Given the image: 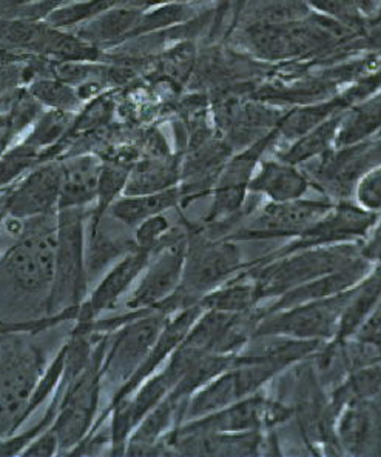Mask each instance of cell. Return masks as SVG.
Here are the masks:
<instances>
[{"instance_id":"25","label":"cell","mask_w":381,"mask_h":457,"mask_svg":"<svg viewBox=\"0 0 381 457\" xmlns=\"http://www.w3.org/2000/svg\"><path fill=\"white\" fill-rule=\"evenodd\" d=\"M263 303L257 282L246 273L236 274L233 279L221 285L219 288L202 297V310L229 312V314H249L257 312Z\"/></svg>"},{"instance_id":"28","label":"cell","mask_w":381,"mask_h":457,"mask_svg":"<svg viewBox=\"0 0 381 457\" xmlns=\"http://www.w3.org/2000/svg\"><path fill=\"white\" fill-rule=\"evenodd\" d=\"M381 133V91L355 104L344 114L336 145H349L370 139Z\"/></svg>"},{"instance_id":"32","label":"cell","mask_w":381,"mask_h":457,"mask_svg":"<svg viewBox=\"0 0 381 457\" xmlns=\"http://www.w3.org/2000/svg\"><path fill=\"white\" fill-rule=\"evenodd\" d=\"M193 16H195V8L191 6V4L172 2V4L153 6L144 12L138 27L129 39L140 37L144 34L157 33L159 29H170V27L180 25V23L189 22Z\"/></svg>"},{"instance_id":"36","label":"cell","mask_w":381,"mask_h":457,"mask_svg":"<svg viewBox=\"0 0 381 457\" xmlns=\"http://www.w3.org/2000/svg\"><path fill=\"white\" fill-rule=\"evenodd\" d=\"M352 202L365 212L381 216V165L361 178L353 190Z\"/></svg>"},{"instance_id":"1","label":"cell","mask_w":381,"mask_h":457,"mask_svg":"<svg viewBox=\"0 0 381 457\" xmlns=\"http://www.w3.org/2000/svg\"><path fill=\"white\" fill-rule=\"evenodd\" d=\"M187 229L189 244L180 288L157 308L168 316L199 305L204 295L233 279L246 267L235 240L208 236L201 227L187 225Z\"/></svg>"},{"instance_id":"40","label":"cell","mask_w":381,"mask_h":457,"mask_svg":"<svg viewBox=\"0 0 381 457\" xmlns=\"http://www.w3.org/2000/svg\"><path fill=\"white\" fill-rule=\"evenodd\" d=\"M5 220V216H4V212H2V202H0V223Z\"/></svg>"},{"instance_id":"16","label":"cell","mask_w":381,"mask_h":457,"mask_svg":"<svg viewBox=\"0 0 381 457\" xmlns=\"http://www.w3.org/2000/svg\"><path fill=\"white\" fill-rule=\"evenodd\" d=\"M150 253L135 248L118 262L113 263L102 276L95 290L89 293L78 310L74 324H93L104 312L118 305L123 295L131 291L142 270L148 262Z\"/></svg>"},{"instance_id":"11","label":"cell","mask_w":381,"mask_h":457,"mask_svg":"<svg viewBox=\"0 0 381 457\" xmlns=\"http://www.w3.org/2000/svg\"><path fill=\"white\" fill-rule=\"evenodd\" d=\"M381 216L372 214L360 208L352 201L335 202V205L317 219L310 227L304 229L295 239L278 250L255 259L246 265H258L276 257L286 256L293 251L315 248V246L340 245V244H363L374 231Z\"/></svg>"},{"instance_id":"14","label":"cell","mask_w":381,"mask_h":457,"mask_svg":"<svg viewBox=\"0 0 381 457\" xmlns=\"http://www.w3.org/2000/svg\"><path fill=\"white\" fill-rule=\"evenodd\" d=\"M293 416L291 405L267 396L264 390L202 418L185 420L176 428L191 433H264Z\"/></svg>"},{"instance_id":"26","label":"cell","mask_w":381,"mask_h":457,"mask_svg":"<svg viewBox=\"0 0 381 457\" xmlns=\"http://www.w3.org/2000/svg\"><path fill=\"white\" fill-rule=\"evenodd\" d=\"M181 207H182V195L178 185L170 190L153 193V195H121L110 207L108 212L113 218L118 219L130 228L135 229L146 219Z\"/></svg>"},{"instance_id":"24","label":"cell","mask_w":381,"mask_h":457,"mask_svg":"<svg viewBox=\"0 0 381 457\" xmlns=\"http://www.w3.org/2000/svg\"><path fill=\"white\" fill-rule=\"evenodd\" d=\"M180 182L181 161L178 157H148L131 167L123 195H153L174 188Z\"/></svg>"},{"instance_id":"34","label":"cell","mask_w":381,"mask_h":457,"mask_svg":"<svg viewBox=\"0 0 381 457\" xmlns=\"http://www.w3.org/2000/svg\"><path fill=\"white\" fill-rule=\"evenodd\" d=\"M30 95L33 96L40 105L48 110L72 112L73 114L80 106V96L64 80L39 79L30 85Z\"/></svg>"},{"instance_id":"9","label":"cell","mask_w":381,"mask_h":457,"mask_svg":"<svg viewBox=\"0 0 381 457\" xmlns=\"http://www.w3.org/2000/svg\"><path fill=\"white\" fill-rule=\"evenodd\" d=\"M351 290L321 301L267 312L257 318L255 336H280L289 339L325 344L334 339L349 301Z\"/></svg>"},{"instance_id":"6","label":"cell","mask_w":381,"mask_h":457,"mask_svg":"<svg viewBox=\"0 0 381 457\" xmlns=\"http://www.w3.org/2000/svg\"><path fill=\"white\" fill-rule=\"evenodd\" d=\"M87 208H68L57 212V248L55 278L46 302V316L64 310H79L89 295L87 270Z\"/></svg>"},{"instance_id":"33","label":"cell","mask_w":381,"mask_h":457,"mask_svg":"<svg viewBox=\"0 0 381 457\" xmlns=\"http://www.w3.org/2000/svg\"><path fill=\"white\" fill-rule=\"evenodd\" d=\"M46 162L39 151L19 142L0 154V191L10 188L19 179L30 173L39 163Z\"/></svg>"},{"instance_id":"39","label":"cell","mask_w":381,"mask_h":457,"mask_svg":"<svg viewBox=\"0 0 381 457\" xmlns=\"http://www.w3.org/2000/svg\"><path fill=\"white\" fill-rule=\"evenodd\" d=\"M355 339L381 348V299L352 336Z\"/></svg>"},{"instance_id":"35","label":"cell","mask_w":381,"mask_h":457,"mask_svg":"<svg viewBox=\"0 0 381 457\" xmlns=\"http://www.w3.org/2000/svg\"><path fill=\"white\" fill-rule=\"evenodd\" d=\"M172 229H174V225L168 220L165 212L146 219L144 222L140 223L133 229L136 248H140V250L152 254L153 251L157 250V246L167 239V236L170 235Z\"/></svg>"},{"instance_id":"20","label":"cell","mask_w":381,"mask_h":457,"mask_svg":"<svg viewBox=\"0 0 381 457\" xmlns=\"http://www.w3.org/2000/svg\"><path fill=\"white\" fill-rule=\"evenodd\" d=\"M312 185L303 167L286 162L280 157L263 159L249 187L250 195L266 202H289L303 199Z\"/></svg>"},{"instance_id":"22","label":"cell","mask_w":381,"mask_h":457,"mask_svg":"<svg viewBox=\"0 0 381 457\" xmlns=\"http://www.w3.org/2000/svg\"><path fill=\"white\" fill-rule=\"evenodd\" d=\"M144 10L135 6H113L107 12H101L99 16L87 21L84 25H79L73 34L97 48L119 44L121 40H129Z\"/></svg>"},{"instance_id":"29","label":"cell","mask_w":381,"mask_h":457,"mask_svg":"<svg viewBox=\"0 0 381 457\" xmlns=\"http://www.w3.org/2000/svg\"><path fill=\"white\" fill-rule=\"evenodd\" d=\"M310 12L338 23L348 31H360L370 16L376 17L377 10L370 0H303Z\"/></svg>"},{"instance_id":"5","label":"cell","mask_w":381,"mask_h":457,"mask_svg":"<svg viewBox=\"0 0 381 457\" xmlns=\"http://www.w3.org/2000/svg\"><path fill=\"white\" fill-rule=\"evenodd\" d=\"M361 256H365L363 244L315 246L293 251L286 256L276 257L258 265H246L242 273L257 282L263 302H266L346 267Z\"/></svg>"},{"instance_id":"31","label":"cell","mask_w":381,"mask_h":457,"mask_svg":"<svg viewBox=\"0 0 381 457\" xmlns=\"http://www.w3.org/2000/svg\"><path fill=\"white\" fill-rule=\"evenodd\" d=\"M72 122H73L72 112L48 110V112H42V116L34 123L31 133L22 142L34 150L39 151L46 161L47 153L59 144V140L67 134V129H70Z\"/></svg>"},{"instance_id":"10","label":"cell","mask_w":381,"mask_h":457,"mask_svg":"<svg viewBox=\"0 0 381 457\" xmlns=\"http://www.w3.org/2000/svg\"><path fill=\"white\" fill-rule=\"evenodd\" d=\"M189 229L174 227L157 250L153 251L135 287L125 301L127 312L157 310L180 288L184 271Z\"/></svg>"},{"instance_id":"12","label":"cell","mask_w":381,"mask_h":457,"mask_svg":"<svg viewBox=\"0 0 381 457\" xmlns=\"http://www.w3.org/2000/svg\"><path fill=\"white\" fill-rule=\"evenodd\" d=\"M0 50L39 53L67 62H95L101 54V48L76 34L64 33L48 22L17 17H0Z\"/></svg>"},{"instance_id":"21","label":"cell","mask_w":381,"mask_h":457,"mask_svg":"<svg viewBox=\"0 0 381 457\" xmlns=\"http://www.w3.org/2000/svg\"><path fill=\"white\" fill-rule=\"evenodd\" d=\"M61 201L59 210L95 205L102 161L95 154H78L61 161Z\"/></svg>"},{"instance_id":"3","label":"cell","mask_w":381,"mask_h":457,"mask_svg":"<svg viewBox=\"0 0 381 457\" xmlns=\"http://www.w3.org/2000/svg\"><path fill=\"white\" fill-rule=\"evenodd\" d=\"M46 369L42 350L25 333L0 329V441L27 422L30 397Z\"/></svg>"},{"instance_id":"13","label":"cell","mask_w":381,"mask_h":457,"mask_svg":"<svg viewBox=\"0 0 381 457\" xmlns=\"http://www.w3.org/2000/svg\"><path fill=\"white\" fill-rule=\"evenodd\" d=\"M321 17V16H320ZM332 21L321 17L317 22H310V17L275 23H250L244 29L247 48L257 56L269 61L291 59L317 51L323 45L331 42L335 36L327 23Z\"/></svg>"},{"instance_id":"19","label":"cell","mask_w":381,"mask_h":457,"mask_svg":"<svg viewBox=\"0 0 381 457\" xmlns=\"http://www.w3.org/2000/svg\"><path fill=\"white\" fill-rule=\"evenodd\" d=\"M90 231L87 237V270L89 276H97L121 257L135 250L133 228L127 227L110 212L96 220H89Z\"/></svg>"},{"instance_id":"37","label":"cell","mask_w":381,"mask_h":457,"mask_svg":"<svg viewBox=\"0 0 381 457\" xmlns=\"http://www.w3.org/2000/svg\"><path fill=\"white\" fill-rule=\"evenodd\" d=\"M19 63L21 62L0 65V112H5L14 95L21 89L19 87L23 82L25 70Z\"/></svg>"},{"instance_id":"15","label":"cell","mask_w":381,"mask_h":457,"mask_svg":"<svg viewBox=\"0 0 381 457\" xmlns=\"http://www.w3.org/2000/svg\"><path fill=\"white\" fill-rule=\"evenodd\" d=\"M61 161L39 163L10 188L0 191L4 216L27 220L56 214L61 201Z\"/></svg>"},{"instance_id":"7","label":"cell","mask_w":381,"mask_h":457,"mask_svg":"<svg viewBox=\"0 0 381 457\" xmlns=\"http://www.w3.org/2000/svg\"><path fill=\"white\" fill-rule=\"evenodd\" d=\"M381 165V136L334 146L325 156L304 165L312 188L334 202L352 201L353 190L365 174Z\"/></svg>"},{"instance_id":"23","label":"cell","mask_w":381,"mask_h":457,"mask_svg":"<svg viewBox=\"0 0 381 457\" xmlns=\"http://www.w3.org/2000/svg\"><path fill=\"white\" fill-rule=\"evenodd\" d=\"M344 114L346 112H338L320 125L309 129L308 133L287 144L283 150L275 151V156L298 167H304L325 156L326 153H329L336 145V137L342 129Z\"/></svg>"},{"instance_id":"2","label":"cell","mask_w":381,"mask_h":457,"mask_svg":"<svg viewBox=\"0 0 381 457\" xmlns=\"http://www.w3.org/2000/svg\"><path fill=\"white\" fill-rule=\"evenodd\" d=\"M14 237L0 254V278L13 290L47 302L56 267L57 212L22 220Z\"/></svg>"},{"instance_id":"27","label":"cell","mask_w":381,"mask_h":457,"mask_svg":"<svg viewBox=\"0 0 381 457\" xmlns=\"http://www.w3.org/2000/svg\"><path fill=\"white\" fill-rule=\"evenodd\" d=\"M381 299V263H376L370 273L360 284L355 285L349 301L343 312L335 337L332 340H344L352 337L360 325Z\"/></svg>"},{"instance_id":"30","label":"cell","mask_w":381,"mask_h":457,"mask_svg":"<svg viewBox=\"0 0 381 457\" xmlns=\"http://www.w3.org/2000/svg\"><path fill=\"white\" fill-rule=\"evenodd\" d=\"M135 163L123 162V161L121 162L119 161L102 162L97 195H96L95 205L89 214V220H96V219L102 218L104 214H107L113 204L118 201L121 195H123V191L129 182L130 171Z\"/></svg>"},{"instance_id":"17","label":"cell","mask_w":381,"mask_h":457,"mask_svg":"<svg viewBox=\"0 0 381 457\" xmlns=\"http://www.w3.org/2000/svg\"><path fill=\"white\" fill-rule=\"evenodd\" d=\"M335 445L349 456H381V399L348 403L336 414Z\"/></svg>"},{"instance_id":"8","label":"cell","mask_w":381,"mask_h":457,"mask_svg":"<svg viewBox=\"0 0 381 457\" xmlns=\"http://www.w3.org/2000/svg\"><path fill=\"white\" fill-rule=\"evenodd\" d=\"M334 205L335 202L327 197H303L289 202L264 201L242 219L240 227H235L225 237L235 242L295 239L317 219L325 216Z\"/></svg>"},{"instance_id":"4","label":"cell","mask_w":381,"mask_h":457,"mask_svg":"<svg viewBox=\"0 0 381 457\" xmlns=\"http://www.w3.org/2000/svg\"><path fill=\"white\" fill-rule=\"evenodd\" d=\"M106 345L107 335H97L95 350L84 370L72 378L64 373L59 410L50 428L56 433L61 453L65 454H72L91 435L99 418Z\"/></svg>"},{"instance_id":"18","label":"cell","mask_w":381,"mask_h":457,"mask_svg":"<svg viewBox=\"0 0 381 457\" xmlns=\"http://www.w3.org/2000/svg\"><path fill=\"white\" fill-rule=\"evenodd\" d=\"M374 265L376 263L372 262L370 259L361 256L346 267L321 276L318 279L310 280L308 284L300 285L297 288H292L284 295H278L267 305H261L257 310V318L267 314V312L295 307V305H301L306 302L321 301V299H327L332 295H342V293L352 290L355 285L365 279Z\"/></svg>"},{"instance_id":"38","label":"cell","mask_w":381,"mask_h":457,"mask_svg":"<svg viewBox=\"0 0 381 457\" xmlns=\"http://www.w3.org/2000/svg\"><path fill=\"white\" fill-rule=\"evenodd\" d=\"M56 454H61V444H59L56 433L48 428L42 431L39 436H36L21 456L50 457L56 456Z\"/></svg>"}]
</instances>
